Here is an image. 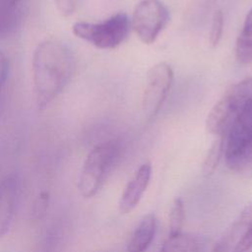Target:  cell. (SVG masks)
<instances>
[{
	"label": "cell",
	"instance_id": "cell-16",
	"mask_svg": "<svg viewBox=\"0 0 252 252\" xmlns=\"http://www.w3.org/2000/svg\"><path fill=\"white\" fill-rule=\"evenodd\" d=\"M223 25H224L223 14L220 10H217L213 15L211 30H210V33H209V42H210L211 46L216 47L219 44V42L222 36Z\"/></svg>",
	"mask_w": 252,
	"mask_h": 252
},
{
	"label": "cell",
	"instance_id": "cell-7",
	"mask_svg": "<svg viewBox=\"0 0 252 252\" xmlns=\"http://www.w3.org/2000/svg\"><path fill=\"white\" fill-rule=\"evenodd\" d=\"M173 81V71L166 62L152 66L146 78L142 97V110L146 121H151L162 107Z\"/></svg>",
	"mask_w": 252,
	"mask_h": 252
},
{
	"label": "cell",
	"instance_id": "cell-11",
	"mask_svg": "<svg viewBox=\"0 0 252 252\" xmlns=\"http://www.w3.org/2000/svg\"><path fill=\"white\" fill-rule=\"evenodd\" d=\"M156 233V217L146 215L133 231L127 244L128 252H145L151 245Z\"/></svg>",
	"mask_w": 252,
	"mask_h": 252
},
{
	"label": "cell",
	"instance_id": "cell-10",
	"mask_svg": "<svg viewBox=\"0 0 252 252\" xmlns=\"http://www.w3.org/2000/svg\"><path fill=\"white\" fill-rule=\"evenodd\" d=\"M23 16V1L0 0V39L12 34L19 28Z\"/></svg>",
	"mask_w": 252,
	"mask_h": 252
},
{
	"label": "cell",
	"instance_id": "cell-17",
	"mask_svg": "<svg viewBox=\"0 0 252 252\" xmlns=\"http://www.w3.org/2000/svg\"><path fill=\"white\" fill-rule=\"evenodd\" d=\"M10 71V62L6 53L0 50V103L2 94L4 92V88L6 86V82L9 77Z\"/></svg>",
	"mask_w": 252,
	"mask_h": 252
},
{
	"label": "cell",
	"instance_id": "cell-2",
	"mask_svg": "<svg viewBox=\"0 0 252 252\" xmlns=\"http://www.w3.org/2000/svg\"><path fill=\"white\" fill-rule=\"evenodd\" d=\"M120 153V143L108 140L94 147L82 165L78 190L84 198H92L103 186Z\"/></svg>",
	"mask_w": 252,
	"mask_h": 252
},
{
	"label": "cell",
	"instance_id": "cell-19",
	"mask_svg": "<svg viewBox=\"0 0 252 252\" xmlns=\"http://www.w3.org/2000/svg\"><path fill=\"white\" fill-rule=\"evenodd\" d=\"M23 1H24V0H23Z\"/></svg>",
	"mask_w": 252,
	"mask_h": 252
},
{
	"label": "cell",
	"instance_id": "cell-3",
	"mask_svg": "<svg viewBox=\"0 0 252 252\" xmlns=\"http://www.w3.org/2000/svg\"><path fill=\"white\" fill-rule=\"evenodd\" d=\"M224 158L234 171L252 166V98L242 107L224 135Z\"/></svg>",
	"mask_w": 252,
	"mask_h": 252
},
{
	"label": "cell",
	"instance_id": "cell-12",
	"mask_svg": "<svg viewBox=\"0 0 252 252\" xmlns=\"http://www.w3.org/2000/svg\"><path fill=\"white\" fill-rule=\"evenodd\" d=\"M235 58L242 65L252 64V8L247 13L236 38Z\"/></svg>",
	"mask_w": 252,
	"mask_h": 252
},
{
	"label": "cell",
	"instance_id": "cell-5",
	"mask_svg": "<svg viewBox=\"0 0 252 252\" xmlns=\"http://www.w3.org/2000/svg\"><path fill=\"white\" fill-rule=\"evenodd\" d=\"M130 28L129 17L117 13L98 23L78 22L73 26V32L99 49H113L126 39Z\"/></svg>",
	"mask_w": 252,
	"mask_h": 252
},
{
	"label": "cell",
	"instance_id": "cell-15",
	"mask_svg": "<svg viewBox=\"0 0 252 252\" xmlns=\"http://www.w3.org/2000/svg\"><path fill=\"white\" fill-rule=\"evenodd\" d=\"M185 211L184 205L180 198H175L169 211V233L168 236H177L182 233Z\"/></svg>",
	"mask_w": 252,
	"mask_h": 252
},
{
	"label": "cell",
	"instance_id": "cell-13",
	"mask_svg": "<svg viewBox=\"0 0 252 252\" xmlns=\"http://www.w3.org/2000/svg\"><path fill=\"white\" fill-rule=\"evenodd\" d=\"M159 252H205V247L197 237L181 233L177 236H168Z\"/></svg>",
	"mask_w": 252,
	"mask_h": 252
},
{
	"label": "cell",
	"instance_id": "cell-4",
	"mask_svg": "<svg viewBox=\"0 0 252 252\" xmlns=\"http://www.w3.org/2000/svg\"><path fill=\"white\" fill-rule=\"evenodd\" d=\"M251 98L252 78H245L229 86L209 111L207 131L216 137H224L235 116Z\"/></svg>",
	"mask_w": 252,
	"mask_h": 252
},
{
	"label": "cell",
	"instance_id": "cell-1",
	"mask_svg": "<svg viewBox=\"0 0 252 252\" xmlns=\"http://www.w3.org/2000/svg\"><path fill=\"white\" fill-rule=\"evenodd\" d=\"M32 65L36 104L39 108H45L72 80L76 58L65 43L48 39L35 48Z\"/></svg>",
	"mask_w": 252,
	"mask_h": 252
},
{
	"label": "cell",
	"instance_id": "cell-14",
	"mask_svg": "<svg viewBox=\"0 0 252 252\" xmlns=\"http://www.w3.org/2000/svg\"><path fill=\"white\" fill-rule=\"evenodd\" d=\"M224 152V137L218 136L214 140L211 148L209 149L204 163L203 173L205 175H211L217 169Z\"/></svg>",
	"mask_w": 252,
	"mask_h": 252
},
{
	"label": "cell",
	"instance_id": "cell-6",
	"mask_svg": "<svg viewBox=\"0 0 252 252\" xmlns=\"http://www.w3.org/2000/svg\"><path fill=\"white\" fill-rule=\"evenodd\" d=\"M169 18V11L160 0H141L134 8L130 24L143 43L152 44L168 24Z\"/></svg>",
	"mask_w": 252,
	"mask_h": 252
},
{
	"label": "cell",
	"instance_id": "cell-18",
	"mask_svg": "<svg viewBox=\"0 0 252 252\" xmlns=\"http://www.w3.org/2000/svg\"><path fill=\"white\" fill-rule=\"evenodd\" d=\"M81 2L82 0H55V5L61 15L70 16L77 11Z\"/></svg>",
	"mask_w": 252,
	"mask_h": 252
},
{
	"label": "cell",
	"instance_id": "cell-8",
	"mask_svg": "<svg viewBox=\"0 0 252 252\" xmlns=\"http://www.w3.org/2000/svg\"><path fill=\"white\" fill-rule=\"evenodd\" d=\"M22 191L19 174L10 173L0 181V237L10 233L14 226Z\"/></svg>",
	"mask_w": 252,
	"mask_h": 252
},
{
	"label": "cell",
	"instance_id": "cell-9",
	"mask_svg": "<svg viewBox=\"0 0 252 252\" xmlns=\"http://www.w3.org/2000/svg\"><path fill=\"white\" fill-rule=\"evenodd\" d=\"M152 175V165L150 162L143 163L134 173L127 183L119 200V212L121 214L131 213L140 203L146 192Z\"/></svg>",
	"mask_w": 252,
	"mask_h": 252
}]
</instances>
